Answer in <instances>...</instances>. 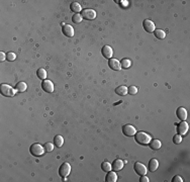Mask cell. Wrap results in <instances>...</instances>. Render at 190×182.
<instances>
[{"label": "cell", "mask_w": 190, "mask_h": 182, "mask_svg": "<svg viewBox=\"0 0 190 182\" xmlns=\"http://www.w3.org/2000/svg\"><path fill=\"white\" fill-rule=\"evenodd\" d=\"M143 26H144L145 30H146L147 33H154V31H155V28H156L155 23L150 19L144 20V22H143Z\"/></svg>", "instance_id": "obj_10"}, {"label": "cell", "mask_w": 190, "mask_h": 182, "mask_svg": "<svg viewBox=\"0 0 190 182\" xmlns=\"http://www.w3.org/2000/svg\"><path fill=\"white\" fill-rule=\"evenodd\" d=\"M115 93L118 94L120 96H124L127 94V87L126 86H124V85H120L118 86L117 88L115 89Z\"/></svg>", "instance_id": "obj_20"}, {"label": "cell", "mask_w": 190, "mask_h": 182, "mask_svg": "<svg viewBox=\"0 0 190 182\" xmlns=\"http://www.w3.org/2000/svg\"><path fill=\"white\" fill-rule=\"evenodd\" d=\"M15 59H16V55H15L14 53H11V52H9V53L6 54V60H7V61L12 62V61H14Z\"/></svg>", "instance_id": "obj_30"}, {"label": "cell", "mask_w": 190, "mask_h": 182, "mask_svg": "<svg viewBox=\"0 0 190 182\" xmlns=\"http://www.w3.org/2000/svg\"><path fill=\"white\" fill-rule=\"evenodd\" d=\"M127 93L131 94V95H135L138 93V88L136 86H129L127 88Z\"/></svg>", "instance_id": "obj_28"}, {"label": "cell", "mask_w": 190, "mask_h": 182, "mask_svg": "<svg viewBox=\"0 0 190 182\" xmlns=\"http://www.w3.org/2000/svg\"><path fill=\"white\" fill-rule=\"evenodd\" d=\"M181 142H182V137H181L179 134L175 135V136L173 137V143L174 144H180Z\"/></svg>", "instance_id": "obj_31"}, {"label": "cell", "mask_w": 190, "mask_h": 182, "mask_svg": "<svg viewBox=\"0 0 190 182\" xmlns=\"http://www.w3.org/2000/svg\"><path fill=\"white\" fill-rule=\"evenodd\" d=\"M28 88V85L24 82H18L16 85H15V90L18 92H24Z\"/></svg>", "instance_id": "obj_22"}, {"label": "cell", "mask_w": 190, "mask_h": 182, "mask_svg": "<svg viewBox=\"0 0 190 182\" xmlns=\"http://www.w3.org/2000/svg\"><path fill=\"white\" fill-rule=\"evenodd\" d=\"M0 92L3 96L5 97H12V96L15 95L16 93V90L13 89L10 85L7 84H1L0 85Z\"/></svg>", "instance_id": "obj_2"}, {"label": "cell", "mask_w": 190, "mask_h": 182, "mask_svg": "<svg viewBox=\"0 0 190 182\" xmlns=\"http://www.w3.org/2000/svg\"><path fill=\"white\" fill-rule=\"evenodd\" d=\"M159 167V162L157 159H152L149 162V170L151 172H155Z\"/></svg>", "instance_id": "obj_17"}, {"label": "cell", "mask_w": 190, "mask_h": 182, "mask_svg": "<svg viewBox=\"0 0 190 182\" xmlns=\"http://www.w3.org/2000/svg\"><path fill=\"white\" fill-rule=\"evenodd\" d=\"M135 140L140 145H148L152 138L150 137V135L145 132H137L135 135Z\"/></svg>", "instance_id": "obj_1"}, {"label": "cell", "mask_w": 190, "mask_h": 182, "mask_svg": "<svg viewBox=\"0 0 190 182\" xmlns=\"http://www.w3.org/2000/svg\"><path fill=\"white\" fill-rule=\"evenodd\" d=\"M44 148L46 152H52L54 150V145L52 143H46L44 145Z\"/></svg>", "instance_id": "obj_29"}, {"label": "cell", "mask_w": 190, "mask_h": 182, "mask_svg": "<svg viewBox=\"0 0 190 182\" xmlns=\"http://www.w3.org/2000/svg\"><path fill=\"white\" fill-rule=\"evenodd\" d=\"M105 181L106 182H116L117 181V175L114 171H108L105 176Z\"/></svg>", "instance_id": "obj_16"}, {"label": "cell", "mask_w": 190, "mask_h": 182, "mask_svg": "<svg viewBox=\"0 0 190 182\" xmlns=\"http://www.w3.org/2000/svg\"><path fill=\"white\" fill-rule=\"evenodd\" d=\"M122 132H124V135L126 137H133L136 135L137 130H136L135 127H133V125H124V127H122Z\"/></svg>", "instance_id": "obj_5"}, {"label": "cell", "mask_w": 190, "mask_h": 182, "mask_svg": "<svg viewBox=\"0 0 190 182\" xmlns=\"http://www.w3.org/2000/svg\"><path fill=\"white\" fill-rule=\"evenodd\" d=\"M82 20H83V17H82V15L80 14V13H75L72 16V21L74 22V23H80Z\"/></svg>", "instance_id": "obj_27"}, {"label": "cell", "mask_w": 190, "mask_h": 182, "mask_svg": "<svg viewBox=\"0 0 190 182\" xmlns=\"http://www.w3.org/2000/svg\"><path fill=\"white\" fill-rule=\"evenodd\" d=\"M111 166H112V170H113V171H115V172L120 171V170L124 168V162L122 161V160H120V159H115V160L112 162Z\"/></svg>", "instance_id": "obj_11"}, {"label": "cell", "mask_w": 190, "mask_h": 182, "mask_svg": "<svg viewBox=\"0 0 190 182\" xmlns=\"http://www.w3.org/2000/svg\"><path fill=\"white\" fill-rule=\"evenodd\" d=\"M62 31L66 37L72 38L74 35V28L70 25V24H65V25L62 28Z\"/></svg>", "instance_id": "obj_14"}, {"label": "cell", "mask_w": 190, "mask_h": 182, "mask_svg": "<svg viewBox=\"0 0 190 182\" xmlns=\"http://www.w3.org/2000/svg\"><path fill=\"white\" fill-rule=\"evenodd\" d=\"M150 148H152L153 150H159L161 148V146H162V144H161V142L157 140V139H154V140H151L150 141Z\"/></svg>", "instance_id": "obj_18"}, {"label": "cell", "mask_w": 190, "mask_h": 182, "mask_svg": "<svg viewBox=\"0 0 190 182\" xmlns=\"http://www.w3.org/2000/svg\"><path fill=\"white\" fill-rule=\"evenodd\" d=\"M101 169L103 170V171H105V172H108V171H110V170L112 169V166H111V164L109 163V162L104 161L103 163L101 164Z\"/></svg>", "instance_id": "obj_26"}, {"label": "cell", "mask_w": 190, "mask_h": 182, "mask_svg": "<svg viewBox=\"0 0 190 182\" xmlns=\"http://www.w3.org/2000/svg\"><path fill=\"white\" fill-rule=\"evenodd\" d=\"M37 77L40 78V79H42V80H46V78H47V71L44 70V69H39V70L37 71Z\"/></svg>", "instance_id": "obj_24"}, {"label": "cell", "mask_w": 190, "mask_h": 182, "mask_svg": "<svg viewBox=\"0 0 190 182\" xmlns=\"http://www.w3.org/2000/svg\"><path fill=\"white\" fill-rule=\"evenodd\" d=\"M70 9L75 13H80L82 11V7L78 2H72L70 5Z\"/></svg>", "instance_id": "obj_19"}, {"label": "cell", "mask_w": 190, "mask_h": 182, "mask_svg": "<svg viewBox=\"0 0 190 182\" xmlns=\"http://www.w3.org/2000/svg\"><path fill=\"white\" fill-rule=\"evenodd\" d=\"M30 154H32V156L40 157V156H42V155H44V146L40 145L39 143H35V144H32V145L30 146Z\"/></svg>", "instance_id": "obj_3"}, {"label": "cell", "mask_w": 190, "mask_h": 182, "mask_svg": "<svg viewBox=\"0 0 190 182\" xmlns=\"http://www.w3.org/2000/svg\"><path fill=\"white\" fill-rule=\"evenodd\" d=\"M42 90L48 92V93H52L54 91V89H55V87H54V83L52 81L46 79L42 82Z\"/></svg>", "instance_id": "obj_7"}, {"label": "cell", "mask_w": 190, "mask_h": 182, "mask_svg": "<svg viewBox=\"0 0 190 182\" xmlns=\"http://www.w3.org/2000/svg\"><path fill=\"white\" fill-rule=\"evenodd\" d=\"M172 181L173 182H183V179L181 178L180 176H174L173 179H172Z\"/></svg>", "instance_id": "obj_32"}, {"label": "cell", "mask_w": 190, "mask_h": 182, "mask_svg": "<svg viewBox=\"0 0 190 182\" xmlns=\"http://www.w3.org/2000/svg\"><path fill=\"white\" fill-rule=\"evenodd\" d=\"M131 62L129 59H126V58H124V59H122L120 61V66H121V68L124 69H129V67H131Z\"/></svg>", "instance_id": "obj_23"}, {"label": "cell", "mask_w": 190, "mask_h": 182, "mask_svg": "<svg viewBox=\"0 0 190 182\" xmlns=\"http://www.w3.org/2000/svg\"><path fill=\"white\" fill-rule=\"evenodd\" d=\"M140 181L141 182H149V178L146 176V175H142V177H141V179H140Z\"/></svg>", "instance_id": "obj_33"}, {"label": "cell", "mask_w": 190, "mask_h": 182, "mask_svg": "<svg viewBox=\"0 0 190 182\" xmlns=\"http://www.w3.org/2000/svg\"><path fill=\"white\" fill-rule=\"evenodd\" d=\"M154 33H155L156 38L159 39V40H163V39H165V37H166V33H165V31L162 30H155Z\"/></svg>", "instance_id": "obj_25"}, {"label": "cell", "mask_w": 190, "mask_h": 182, "mask_svg": "<svg viewBox=\"0 0 190 182\" xmlns=\"http://www.w3.org/2000/svg\"><path fill=\"white\" fill-rule=\"evenodd\" d=\"M133 168H135V171L137 174L138 175H146L147 174V168L146 166L144 165V164L140 163V162H136L135 163V166H133Z\"/></svg>", "instance_id": "obj_9"}, {"label": "cell", "mask_w": 190, "mask_h": 182, "mask_svg": "<svg viewBox=\"0 0 190 182\" xmlns=\"http://www.w3.org/2000/svg\"><path fill=\"white\" fill-rule=\"evenodd\" d=\"M70 172H71V165L69 163H64V164H62V165L60 166L59 174H60V176H61L62 178L67 177L69 174H70Z\"/></svg>", "instance_id": "obj_4"}, {"label": "cell", "mask_w": 190, "mask_h": 182, "mask_svg": "<svg viewBox=\"0 0 190 182\" xmlns=\"http://www.w3.org/2000/svg\"><path fill=\"white\" fill-rule=\"evenodd\" d=\"M176 114H177V118L181 120H185L187 118V110L185 109V107H178L176 110Z\"/></svg>", "instance_id": "obj_15"}, {"label": "cell", "mask_w": 190, "mask_h": 182, "mask_svg": "<svg viewBox=\"0 0 190 182\" xmlns=\"http://www.w3.org/2000/svg\"><path fill=\"white\" fill-rule=\"evenodd\" d=\"M101 53L102 55H103L104 58H106V59H111L112 58V55H113V50L111 49V47L109 46H104L103 48H102L101 50Z\"/></svg>", "instance_id": "obj_13"}, {"label": "cell", "mask_w": 190, "mask_h": 182, "mask_svg": "<svg viewBox=\"0 0 190 182\" xmlns=\"http://www.w3.org/2000/svg\"><path fill=\"white\" fill-rule=\"evenodd\" d=\"M81 15L83 17V19L92 20L96 17V12L93 9H84L81 11Z\"/></svg>", "instance_id": "obj_6"}, {"label": "cell", "mask_w": 190, "mask_h": 182, "mask_svg": "<svg viewBox=\"0 0 190 182\" xmlns=\"http://www.w3.org/2000/svg\"><path fill=\"white\" fill-rule=\"evenodd\" d=\"M108 66L110 67V69L114 71H119L121 69V66H120V62L116 59H109L108 60Z\"/></svg>", "instance_id": "obj_12"}, {"label": "cell", "mask_w": 190, "mask_h": 182, "mask_svg": "<svg viewBox=\"0 0 190 182\" xmlns=\"http://www.w3.org/2000/svg\"><path fill=\"white\" fill-rule=\"evenodd\" d=\"M188 129H189V125L185 120H182L181 123H178V125H177V132L180 136L186 135L187 132H188Z\"/></svg>", "instance_id": "obj_8"}, {"label": "cell", "mask_w": 190, "mask_h": 182, "mask_svg": "<svg viewBox=\"0 0 190 182\" xmlns=\"http://www.w3.org/2000/svg\"><path fill=\"white\" fill-rule=\"evenodd\" d=\"M54 143H55V146L57 148H61L62 146H63V144H64L63 137L60 136V135H58V136H55V138H54Z\"/></svg>", "instance_id": "obj_21"}, {"label": "cell", "mask_w": 190, "mask_h": 182, "mask_svg": "<svg viewBox=\"0 0 190 182\" xmlns=\"http://www.w3.org/2000/svg\"><path fill=\"white\" fill-rule=\"evenodd\" d=\"M6 60V54H4L3 52H0V61H4Z\"/></svg>", "instance_id": "obj_34"}]
</instances>
